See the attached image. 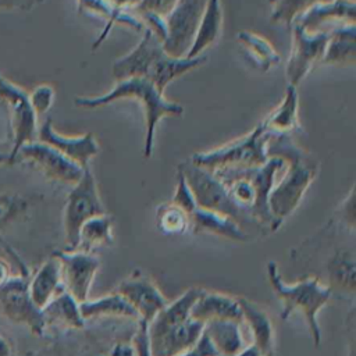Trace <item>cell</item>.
<instances>
[{
    "label": "cell",
    "instance_id": "6da1fadb",
    "mask_svg": "<svg viewBox=\"0 0 356 356\" xmlns=\"http://www.w3.org/2000/svg\"><path fill=\"white\" fill-rule=\"evenodd\" d=\"M266 150L268 157L284 160V174L268 195V209L274 231H277L285 218L296 210L317 177L318 161L286 134H270Z\"/></svg>",
    "mask_w": 356,
    "mask_h": 356
},
{
    "label": "cell",
    "instance_id": "7a4b0ae2",
    "mask_svg": "<svg viewBox=\"0 0 356 356\" xmlns=\"http://www.w3.org/2000/svg\"><path fill=\"white\" fill-rule=\"evenodd\" d=\"M138 325L128 318L89 320L83 328L54 332L50 345L25 356H111L113 345L132 338Z\"/></svg>",
    "mask_w": 356,
    "mask_h": 356
},
{
    "label": "cell",
    "instance_id": "3957f363",
    "mask_svg": "<svg viewBox=\"0 0 356 356\" xmlns=\"http://www.w3.org/2000/svg\"><path fill=\"white\" fill-rule=\"evenodd\" d=\"M284 168V160L268 157L259 167L224 168L213 171L224 184L232 200L248 211L268 232H274V221L268 209V195L275 185L277 172Z\"/></svg>",
    "mask_w": 356,
    "mask_h": 356
},
{
    "label": "cell",
    "instance_id": "277c9868",
    "mask_svg": "<svg viewBox=\"0 0 356 356\" xmlns=\"http://www.w3.org/2000/svg\"><path fill=\"white\" fill-rule=\"evenodd\" d=\"M121 99H136L142 104L146 127L143 156L150 157L156 127L164 117L181 115L184 113V107L178 103L167 100L164 93H161L147 78L142 76L117 81L115 86L104 95L93 97L81 96L76 97L74 103L82 108H97Z\"/></svg>",
    "mask_w": 356,
    "mask_h": 356
},
{
    "label": "cell",
    "instance_id": "5b68a950",
    "mask_svg": "<svg viewBox=\"0 0 356 356\" xmlns=\"http://www.w3.org/2000/svg\"><path fill=\"white\" fill-rule=\"evenodd\" d=\"M266 267L267 280L274 293L282 303L281 318L286 320L295 312L302 313L306 320L312 341L316 346H318L321 342V330L317 316L331 299V289L317 277H310L293 284H286L282 280L275 261H268Z\"/></svg>",
    "mask_w": 356,
    "mask_h": 356
},
{
    "label": "cell",
    "instance_id": "8992f818",
    "mask_svg": "<svg viewBox=\"0 0 356 356\" xmlns=\"http://www.w3.org/2000/svg\"><path fill=\"white\" fill-rule=\"evenodd\" d=\"M178 172L184 177L197 207L231 218L249 235L252 229L257 232H268L232 200L227 188L213 171L196 165L191 160H185L178 165Z\"/></svg>",
    "mask_w": 356,
    "mask_h": 356
},
{
    "label": "cell",
    "instance_id": "52a82bcc",
    "mask_svg": "<svg viewBox=\"0 0 356 356\" xmlns=\"http://www.w3.org/2000/svg\"><path fill=\"white\" fill-rule=\"evenodd\" d=\"M268 136L270 132L261 121L248 135L209 152L195 153L189 160L210 171L259 167L268 160L266 150Z\"/></svg>",
    "mask_w": 356,
    "mask_h": 356
},
{
    "label": "cell",
    "instance_id": "ba28073f",
    "mask_svg": "<svg viewBox=\"0 0 356 356\" xmlns=\"http://www.w3.org/2000/svg\"><path fill=\"white\" fill-rule=\"evenodd\" d=\"M102 214H107V211L100 199L96 179L90 167H85L81 179L71 186L64 207L63 227L65 250H75L81 227L88 220Z\"/></svg>",
    "mask_w": 356,
    "mask_h": 356
},
{
    "label": "cell",
    "instance_id": "9c48e42d",
    "mask_svg": "<svg viewBox=\"0 0 356 356\" xmlns=\"http://www.w3.org/2000/svg\"><path fill=\"white\" fill-rule=\"evenodd\" d=\"M28 284V274L21 273L0 285V314L14 324L25 325L33 335L42 337L46 334L43 313L32 302Z\"/></svg>",
    "mask_w": 356,
    "mask_h": 356
},
{
    "label": "cell",
    "instance_id": "30bf717a",
    "mask_svg": "<svg viewBox=\"0 0 356 356\" xmlns=\"http://www.w3.org/2000/svg\"><path fill=\"white\" fill-rule=\"evenodd\" d=\"M19 161L28 163L32 168L39 171L50 181L71 186L75 185L83 174V168L81 165L65 157L50 145L38 139L22 145L17 150L13 164Z\"/></svg>",
    "mask_w": 356,
    "mask_h": 356
},
{
    "label": "cell",
    "instance_id": "8fae6325",
    "mask_svg": "<svg viewBox=\"0 0 356 356\" xmlns=\"http://www.w3.org/2000/svg\"><path fill=\"white\" fill-rule=\"evenodd\" d=\"M0 99L7 104L10 110V124L13 132V145L10 150V161L17 150L29 142L38 139V115L35 114L28 92L11 79L4 76L0 71Z\"/></svg>",
    "mask_w": 356,
    "mask_h": 356
},
{
    "label": "cell",
    "instance_id": "7c38bea8",
    "mask_svg": "<svg viewBox=\"0 0 356 356\" xmlns=\"http://www.w3.org/2000/svg\"><path fill=\"white\" fill-rule=\"evenodd\" d=\"M207 0H177L165 17L164 51L171 57H185L192 46Z\"/></svg>",
    "mask_w": 356,
    "mask_h": 356
},
{
    "label": "cell",
    "instance_id": "4fadbf2b",
    "mask_svg": "<svg viewBox=\"0 0 356 356\" xmlns=\"http://www.w3.org/2000/svg\"><path fill=\"white\" fill-rule=\"evenodd\" d=\"M51 256L60 263L64 291L78 303L88 300L90 288L100 268V259L92 252H82L78 249L57 250Z\"/></svg>",
    "mask_w": 356,
    "mask_h": 356
},
{
    "label": "cell",
    "instance_id": "5bb4252c",
    "mask_svg": "<svg viewBox=\"0 0 356 356\" xmlns=\"http://www.w3.org/2000/svg\"><path fill=\"white\" fill-rule=\"evenodd\" d=\"M291 26L293 40L285 75L288 85L298 86L300 81L310 72V70L321 61L328 43L330 31L307 33L296 24H292Z\"/></svg>",
    "mask_w": 356,
    "mask_h": 356
},
{
    "label": "cell",
    "instance_id": "9a60e30c",
    "mask_svg": "<svg viewBox=\"0 0 356 356\" xmlns=\"http://www.w3.org/2000/svg\"><path fill=\"white\" fill-rule=\"evenodd\" d=\"M136 312L142 324H149L159 312H161L168 300L152 278L142 273H135L122 280L117 291Z\"/></svg>",
    "mask_w": 356,
    "mask_h": 356
},
{
    "label": "cell",
    "instance_id": "2e32d148",
    "mask_svg": "<svg viewBox=\"0 0 356 356\" xmlns=\"http://www.w3.org/2000/svg\"><path fill=\"white\" fill-rule=\"evenodd\" d=\"M163 40L150 29L145 28L139 43L113 64V78L117 81L142 76L146 78L152 65L164 54Z\"/></svg>",
    "mask_w": 356,
    "mask_h": 356
},
{
    "label": "cell",
    "instance_id": "e0dca14e",
    "mask_svg": "<svg viewBox=\"0 0 356 356\" xmlns=\"http://www.w3.org/2000/svg\"><path fill=\"white\" fill-rule=\"evenodd\" d=\"M355 0H330L314 4L300 14L292 24L299 25L307 33L328 32L341 25L355 24Z\"/></svg>",
    "mask_w": 356,
    "mask_h": 356
},
{
    "label": "cell",
    "instance_id": "ac0fdd59",
    "mask_svg": "<svg viewBox=\"0 0 356 356\" xmlns=\"http://www.w3.org/2000/svg\"><path fill=\"white\" fill-rule=\"evenodd\" d=\"M38 140L50 145L82 168L89 167V160L99 153V145L92 132L67 136L56 131L50 118L38 128Z\"/></svg>",
    "mask_w": 356,
    "mask_h": 356
},
{
    "label": "cell",
    "instance_id": "d6986e66",
    "mask_svg": "<svg viewBox=\"0 0 356 356\" xmlns=\"http://www.w3.org/2000/svg\"><path fill=\"white\" fill-rule=\"evenodd\" d=\"M191 318L203 324L217 320L243 323L238 298L206 289H202L195 300L191 310Z\"/></svg>",
    "mask_w": 356,
    "mask_h": 356
},
{
    "label": "cell",
    "instance_id": "ffe728a7",
    "mask_svg": "<svg viewBox=\"0 0 356 356\" xmlns=\"http://www.w3.org/2000/svg\"><path fill=\"white\" fill-rule=\"evenodd\" d=\"M204 328L203 323L189 318L160 337L149 339L152 356H179L186 352L202 335Z\"/></svg>",
    "mask_w": 356,
    "mask_h": 356
},
{
    "label": "cell",
    "instance_id": "44dd1931",
    "mask_svg": "<svg viewBox=\"0 0 356 356\" xmlns=\"http://www.w3.org/2000/svg\"><path fill=\"white\" fill-rule=\"evenodd\" d=\"M42 313L46 331L53 330L54 332H60L79 330L86 324L81 314L79 303L64 289L42 309Z\"/></svg>",
    "mask_w": 356,
    "mask_h": 356
},
{
    "label": "cell",
    "instance_id": "7402d4cb",
    "mask_svg": "<svg viewBox=\"0 0 356 356\" xmlns=\"http://www.w3.org/2000/svg\"><path fill=\"white\" fill-rule=\"evenodd\" d=\"M189 221L193 234H213L236 242H246L252 238L231 218L197 206L191 210Z\"/></svg>",
    "mask_w": 356,
    "mask_h": 356
},
{
    "label": "cell",
    "instance_id": "603a6c76",
    "mask_svg": "<svg viewBox=\"0 0 356 356\" xmlns=\"http://www.w3.org/2000/svg\"><path fill=\"white\" fill-rule=\"evenodd\" d=\"M328 282L325 284L331 292L353 295L356 289V259L355 250L338 248L328 256L325 263Z\"/></svg>",
    "mask_w": 356,
    "mask_h": 356
},
{
    "label": "cell",
    "instance_id": "cb8c5ba5",
    "mask_svg": "<svg viewBox=\"0 0 356 356\" xmlns=\"http://www.w3.org/2000/svg\"><path fill=\"white\" fill-rule=\"evenodd\" d=\"M29 295L32 302L42 310L63 288L60 263L54 256H50L38 271L29 278Z\"/></svg>",
    "mask_w": 356,
    "mask_h": 356
},
{
    "label": "cell",
    "instance_id": "d4e9b609",
    "mask_svg": "<svg viewBox=\"0 0 356 356\" xmlns=\"http://www.w3.org/2000/svg\"><path fill=\"white\" fill-rule=\"evenodd\" d=\"M238 303L242 312V320L248 324L253 345L266 356H273L274 350V327L270 317L259 306L248 299L238 298Z\"/></svg>",
    "mask_w": 356,
    "mask_h": 356
},
{
    "label": "cell",
    "instance_id": "484cf974",
    "mask_svg": "<svg viewBox=\"0 0 356 356\" xmlns=\"http://www.w3.org/2000/svg\"><path fill=\"white\" fill-rule=\"evenodd\" d=\"M79 310L85 321L97 318H128L139 321L136 312L118 292H113L96 299H88L79 303Z\"/></svg>",
    "mask_w": 356,
    "mask_h": 356
},
{
    "label": "cell",
    "instance_id": "4316f807",
    "mask_svg": "<svg viewBox=\"0 0 356 356\" xmlns=\"http://www.w3.org/2000/svg\"><path fill=\"white\" fill-rule=\"evenodd\" d=\"M356 25H341L330 31L328 43L320 64L346 65L356 60Z\"/></svg>",
    "mask_w": 356,
    "mask_h": 356
},
{
    "label": "cell",
    "instance_id": "83f0119b",
    "mask_svg": "<svg viewBox=\"0 0 356 356\" xmlns=\"http://www.w3.org/2000/svg\"><path fill=\"white\" fill-rule=\"evenodd\" d=\"M222 28V7L221 0H207L203 17L197 26L195 39L185 57L193 58L202 56V53L214 44L220 38Z\"/></svg>",
    "mask_w": 356,
    "mask_h": 356
},
{
    "label": "cell",
    "instance_id": "f1b7e54d",
    "mask_svg": "<svg viewBox=\"0 0 356 356\" xmlns=\"http://www.w3.org/2000/svg\"><path fill=\"white\" fill-rule=\"evenodd\" d=\"M35 202L36 196L14 189H0V239L4 232L29 217Z\"/></svg>",
    "mask_w": 356,
    "mask_h": 356
},
{
    "label": "cell",
    "instance_id": "f546056e",
    "mask_svg": "<svg viewBox=\"0 0 356 356\" xmlns=\"http://www.w3.org/2000/svg\"><path fill=\"white\" fill-rule=\"evenodd\" d=\"M206 60V56L199 57H171L164 53L149 70L146 78L161 92L164 93L165 86L175 78L184 75L185 72L199 67Z\"/></svg>",
    "mask_w": 356,
    "mask_h": 356
},
{
    "label": "cell",
    "instance_id": "4dcf8cb0",
    "mask_svg": "<svg viewBox=\"0 0 356 356\" xmlns=\"http://www.w3.org/2000/svg\"><path fill=\"white\" fill-rule=\"evenodd\" d=\"M242 323L231 320H217L204 324L203 331L210 338L220 356H235L242 348L246 346Z\"/></svg>",
    "mask_w": 356,
    "mask_h": 356
},
{
    "label": "cell",
    "instance_id": "1f68e13d",
    "mask_svg": "<svg viewBox=\"0 0 356 356\" xmlns=\"http://www.w3.org/2000/svg\"><path fill=\"white\" fill-rule=\"evenodd\" d=\"M298 104L299 97L296 86L288 85L282 102L263 120L267 131L270 134H286L291 135L293 131H299L298 120Z\"/></svg>",
    "mask_w": 356,
    "mask_h": 356
},
{
    "label": "cell",
    "instance_id": "d6a6232c",
    "mask_svg": "<svg viewBox=\"0 0 356 356\" xmlns=\"http://www.w3.org/2000/svg\"><path fill=\"white\" fill-rule=\"evenodd\" d=\"M236 39L241 43L246 58L259 71L266 72L280 63V54L275 47L261 35L252 31H239Z\"/></svg>",
    "mask_w": 356,
    "mask_h": 356
},
{
    "label": "cell",
    "instance_id": "836d02e7",
    "mask_svg": "<svg viewBox=\"0 0 356 356\" xmlns=\"http://www.w3.org/2000/svg\"><path fill=\"white\" fill-rule=\"evenodd\" d=\"M113 242V220L108 214L96 216L88 220L79 229L78 250L92 252Z\"/></svg>",
    "mask_w": 356,
    "mask_h": 356
},
{
    "label": "cell",
    "instance_id": "e575fe53",
    "mask_svg": "<svg viewBox=\"0 0 356 356\" xmlns=\"http://www.w3.org/2000/svg\"><path fill=\"white\" fill-rule=\"evenodd\" d=\"M157 227L165 235H182L191 231L188 213L172 202L163 203L156 214Z\"/></svg>",
    "mask_w": 356,
    "mask_h": 356
},
{
    "label": "cell",
    "instance_id": "d590c367",
    "mask_svg": "<svg viewBox=\"0 0 356 356\" xmlns=\"http://www.w3.org/2000/svg\"><path fill=\"white\" fill-rule=\"evenodd\" d=\"M330 0H268L271 11L270 19L275 24L292 25V22L314 4Z\"/></svg>",
    "mask_w": 356,
    "mask_h": 356
},
{
    "label": "cell",
    "instance_id": "8d00e7d4",
    "mask_svg": "<svg viewBox=\"0 0 356 356\" xmlns=\"http://www.w3.org/2000/svg\"><path fill=\"white\" fill-rule=\"evenodd\" d=\"M54 95H56L54 88L49 83H39L28 93L29 103L38 117L46 114L51 108L54 102Z\"/></svg>",
    "mask_w": 356,
    "mask_h": 356
},
{
    "label": "cell",
    "instance_id": "74e56055",
    "mask_svg": "<svg viewBox=\"0 0 356 356\" xmlns=\"http://www.w3.org/2000/svg\"><path fill=\"white\" fill-rule=\"evenodd\" d=\"M177 0H140L136 7L129 10L138 18L145 15H154L159 18H164L174 8Z\"/></svg>",
    "mask_w": 356,
    "mask_h": 356
},
{
    "label": "cell",
    "instance_id": "f35d334b",
    "mask_svg": "<svg viewBox=\"0 0 356 356\" xmlns=\"http://www.w3.org/2000/svg\"><path fill=\"white\" fill-rule=\"evenodd\" d=\"M338 222L349 229L352 234L355 232L356 225V196H355V186H352L349 195L345 197L343 203L338 209Z\"/></svg>",
    "mask_w": 356,
    "mask_h": 356
},
{
    "label": "cell",
    "instance_id": "ab89813d",
    "mask_svg": "<svg viewBox=\"0 0 356 356\" xmlns=\"http://www.w3.org/2000/svg\"><path fill=\"white\" fill-rule=\"evenodd\" d=\"M179 356H220L207 334L203 331L199 339Z\"/></svg>",
    "mask_w": 356,
    "mask_h": 356
},
{
    "label": "cell",
    "instance_id": "60d3db41",
    "mask_svg": "<svg viewBox=\"0 0 356 356\" xmlns=\"http://www.w3.org/2000/svg\"><path fill=\"white\" fill-rule=\"evenodd\" d=\"M147 325L139 323L136 332L132 337V343L136 350V356H152L149 337H147Z\"/></svg>",
    "mask_w": 356,
    "mask_h": 356
},
{
    "label": "cell",
    "instance_id": "b9f144b4",
    "mask_svg": "<svg viewBox=\"0 0 356 356\" xmlns=\"http://www.w3.org/2000/svg\"><path fill=\"white\" fill-rule=\"evenodd\" d=\"M43 0H0V11L3 10H21L29 11L35 6L40 4Z\"/></svg>",
    "mask_w": 356,
    "mask_h": 356
},
{
    "label": "cell",
    "instance_id": "7bdbcfd3",
    "mask_svg": "<svg viewBox=\"0 0 356 356\" xmlns=\"http://www.w3.org/2000/svg\"><path fill=\"white\" fill-rule=\"evenodd\" d=\"M0 356H15L13 343L1 332H0Z\"/></svg>",
    "mask_w": 356,
    "mask_h": 356
},
{
    "label": "cell",
    "instance_id": "ee69618b",
    "mask_svg": "<svg viewBox=\"0 0 356 356\" xmlns=\"http://www.w3.org/2000/svg\"><path fill=\"white\" fill-rule=\"evenodd\" d=\"M108 3H111L113 6L118 7V8H124V10H132L134 7H136L139 4L140 0H107Z\"/></svg>",
    "mask_w": 356,
    "mask_h": 356
},
{
    "label": "cell",
    "instance_id": "f6af8a7d",
    "mask_svg": "<svg viewBox=\"0 0 356 356\" xmlns=\"http://www.w3.org/2000/svg\"><path fill=\"white\" fill-rule=\"evenodd\" d=\"M11 275L13 274L10 271V266L7 264V261L4 259L0 257V285H3Z\"/></svg>",
    "mask_w": 356,
    "mask_h": 356
},
{
    "label": "cell",
    "instance_id": "bcb514c9",
    "mask_svg": "<svg viewBox=\"0 0 356 356\" xmlns=\"http://www.w3.org/2000/svg\"><path fill=\"white\" fill-rule=\"evenodd\" d=\"M235 356H264V355L252 343V345H246L245 348H242Z\"/></svg>",
    "mask_w": 356,
    "mask_h": 356
},
{
    "label": "cell",
    "instance_id": "7dc6e473",
    "mask_svg": "<svg viewBox=\"0 0 356 356\" xmlns=\"http://www.w3.org/2000/svg\"><path fill=\"white\" fill-rule=\"evenodd\" d=\"M4 164H11V161H10V152L0 150V165H4Z\"/></svg>",
    "mask_w": 356,
    "mask_h": 356
},
{
    "label": "cell",
    "instance_id": "c3c4849f",
    "mask_svg": "<svg viewBox=\"0 0 356 356\" xmlns=\"http://www.w3.org/2000/svg\"><path fill=\"white\" fill-rule=\"evenodd\" d=\"M266 356H270V355H266Z\"/></svg>",
    "mask_w": 356,
    "mask_h": 356
}]
</instances>
